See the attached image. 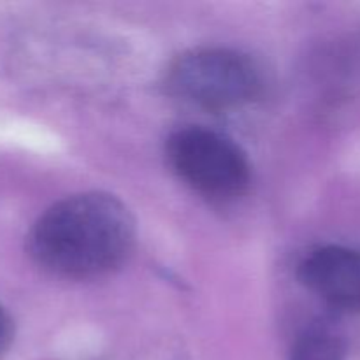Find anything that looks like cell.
<instances>
[{
    "instance_id": "obj_1",
    "label": "cell",
    "mask_w": 360,
    "mask_h": 360,
    "mask_svg": "<svg viewBox=\"0 0 360 360\" xmlns=\"http://www.w3.org/2000/svg\"><path fill=\"white\" fill-rule=\"evenodd\" d=\"M136 245L129 207L105 192L65 197L32 225L27 252L32 262L63 280H95L120 269Z\"/></svg>"
},
{
    "instance_id": "obj_2",
    "label": "cell",
    "mask_w": 360,
    "mask_h": 360,
    "mask_svg": "<svg viewBox=\"0 0 360 360\" xmlns=\"http://www.w3.org/2000/svg\"><path fill=\"white\" fill-rule=\"evenodd\" d=\"M169 94L204 111H232L262 94V74L248 55L229 48H195L172 60Z\"/></svg>"
},
{
    "instance_id": "obj_3",
    "label": "cell",
    "mask_w": 360,
    "mask_h": 360,
    "mask_svg": "<svg viewBox=\"0 0 360 360\" xmlns=\"http://www.w3.org/2000/svg\"><path fill=\"white\" fill-rule=\"evenodd\" d=\"M165 155L185 185L214 202L239 199L252 183V165L245 151L231 137L204 127L172 132Z\"/></svg>"
},
{
    "instance_id": "obj_4",
    "label": "cell",
    "mask_w": 360,
    "mask_h": 360,
    "mask_svg": "<svg viewBox=\"0 0 360 360\" xmlns=\"http://www.w3.org/2000/svg\"><path fill=\"white\" fill-rule=\"evenodd\" d=\"M299 280L326 304L360 315V250L319 246L299 264Z\"/></svg>"
},
{
    "instance_id": "obj_5",
    "label": "cell",
    "mask_w": 360,
    "mask_h": 360,
    "mask_svg": "<svg viewBox=\"0 0 360 360\" xmlns=\"http://www.w3.org/2000/svg\"><path fill=\"white\" fill-rule=\"evenodd\" d=\"M290 360H345L343 343L333 330L311 327L295 341Z\"/></svg>"
},
{
    "instance_id": "obj_6",
    "label": "cell",
    "mask_w": 360,
    "mask_h": 360,
    "mask_svg": "<svg viewBox=\"0 0 360 360\" xmlns=\"http://www.w3.org/2000/svg\"><path fill=\"white\" fill-rule=\"evenodd\" d=\"M14 340V320L6 308L0 304V357L9 350Z\"/></svg>"
}]
</instances>
